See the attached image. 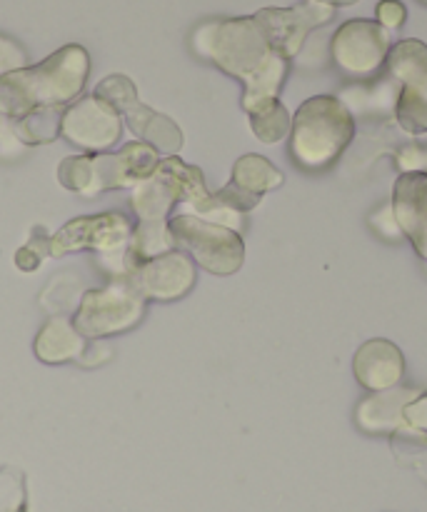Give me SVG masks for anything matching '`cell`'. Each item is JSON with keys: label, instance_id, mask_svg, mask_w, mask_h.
<instances>
[{"label": "cell", "instance_id": "cell-1", "mask_svg": "<svg viewBox=\"0 0 427 512\" xmlns=\"http://www.w3.org/2000/svg\"><path fill=\"white\" fill-rule=\"evenodd\" d=\"M90 73V58L80 45H65L40 65L0 78V113L25 118L38 108H58L78 98Z\"/></svg>", "mask_w": 427, "mask_h": 512}, {"label": "cell", "instance_id": "cell-2", "mask_svg": "<svg viewBox=\"0 0 427 512\" xmlns=\"http://www.w3.org/2000/svg\"><path fill=\"white\" fill-rule=\"evenodd\" d=\"M355 138V118L335 95H313L293 115L290 153L303 168L320 170L343 155Z\"/></svg>", "mask_w": 427, "mask_h": 512}, {"label": "cell", "instance_id": "cell-3", "mask_svg": "<svg viewBox=\"0 0 427 512\" xmlns=\"http://www.w3.org/2000/svg\"><path fill=\"white\" fill-rule=\"evenodd\" d=\"M193 48L200 58L218 65L223 73L243 80V85L253 80L275 55L268 35L253 15L203 23L193 33Z\"/></svg>", "mask_w": 427, "mask_h": 512}, {"label": "cell", "instance_id": "cell-4", "mask_svg": "<svg viewBox=\"0 0 427 512\" xmlns=\"http://www.w3.org/2000/svg\"><path fill=\"white\" fill-rule=\"evenodd\" d=\"M158 150L148 143H128L118 155H73L58 168L60 183L80 195L115 188H138L158 170Z\"/></svg>", "mask_w": 427, "mask_h": 512}, {"label": "cell", "instance_id": "cell-5", "mask_svg": "<svg viewBox=\"0 0 427 512\" xmlns=\"http://www.w3.org/2000/svg\"><path fill=\"white\" fill-rule=\"evenodd\" d=\"M210 195L213 193L205 188V178L200 168L170 155V158L160 160L158 170L135 188L133 210L140 223L170 220L168 215L175 203H183L190 213V210L203 208Z\"/></svg>", "mask_w": 427, "mask_h": 512}, {"label": "cell", "instance_id": "cell-6", "mask_svg": "<svg viewBox=\"0 0 427 512\" xmlns=\"http://www.w3.org/2000/svg\"><path fill=\"white\" fill-rule=\"evenodd\" d=\"M168 228L175 240V248L188 253L193 263L208 273L225 278V275H233L243 268L245 243L235 230L218 223H208V220L195 218L190 213L173 215L168 220Z\"/></svg>", "mask_w": 427, "mask_h": 512}, {"label": "cell", "instance_id": "cell-7", "mask_svg": "<svg viewBox=\"0 0 427 512\" xmlns=\"http://www.w3.org/2000/svg\"><path fill=\"white\" fill-rule=\"evenodd\" d=\"M143 315L145 298L125 278L103 290L85 293L73 325L83 338H105V335L125 333V330L135 328L143 320Z\"/></svg>", "mask_w": 427, "mask_h": 512}, {"label": "cell", "instance_id": "cell-8", "mask_svg": "<svg viewBox=\"0 0 427 512\" xmlns=\"http://www.w3.org/2000/svg\"><path fill=\"white\" fill-rule=\"evenodd\" d=\"M390 75L400 83L398 123L408 133H427V45L423 40H400L388 55Z\"/></svg>", "mask_w": 427, "mask_h": 512}, {"label": "cell", "instance_id": "cell-9", "mask_svg": "<svg viewBox=\"0 0 427 512\" xmlns=\"http://www.w3.org/2000/svg\"><path fill=\"white\" fill-rule=\"evenodd\" d=\"M390 55V30L378 20H348L333 35V60L343 73L368 78L378 73Z\"/></svg>", "mask_w": 427, "mask_h": 512}, {"label": "cell", "instance_id": "cell-10", "mask_svg": "<svg viewBox=\"0 0 427 512\" xmlns=\"http://www.w3.org/2000/svg\"><path fill=\"white\" fill-rule=\"evenodd\" d=\"M333 15V5L305 0V3L293 5V8H263L258 10L253 18L258 20L263 33L268 35L270 48L278 55H283L285 60H290L300 53L305 38H308L315 28L330 23Z\"/></svg>", "mask_w": 427, "mask_h": 512}, {"label": "cell", "instance_id": "cell-11", "mask_svg": "<svg viewBox=\"0 0 427 512\" xmlns=\"http://www.w3.org/2000/svg\"><path fill=\"white\" fill-rule=\"evenodd\" d=\"M130 283L138 288V293L145 300H180L195 288L198 280V268H195L193 258L183 250H170V253L160 255V258L140 263L133 273L128 275Z\"/></svg>", "mask_w": 427, "mask_h": 512}, {"label": "cell", "instance_id": "cell-12", "mask_svg": "<svg viewBox=\"0 0 427 512\" xmlns=\"http://www.w3.org/2000/svg\"><path fill=\"white\" fill-rule=\"evenodd\" d=\"M60 133L73 145L85 150H105L118 143L123 133L118 110L110 108L100 98H83L70 105L63 113V128Z\"/></svg>", "mask_w": 427, "mask_h": 512}, {"label": "cell", "instance_id": "cell-13", "mask_svg": "<svg viewBox=\"0 0 427 512\" xmlns=\"http://www.w3.org/2000/svg\"><path fill=\"white\" fill-rule=\"evenodd\" d=\"M133 225L120 213L90 215V218H75L73 223L65 225L63 230L50 238V253L63 255L70 250L80 248H98V250H118L130 243Z\"/></svg>", "mask_w": 427, "mask_h": 512}, {"label": "cell", "instance_id": "cell-14", "mask_svg": "<svg viewBox=\"0 0 427 512\" xmlns=\"http://www.w3.org/2000/svg\"><path fill=\"white\" fill-rule=\"evenodd\" d=\"M353 373L363 388L373 393L398 388L405 375V355L395 343L385 338H373L360 345L353 360Z\"/></svg>", "mask_w": 427, "mask_h": 512}, {"label": "cell", "instance_id": "cell-15", "mask_svg": "<svg viewBox=\"0 0 427 512\" xmlns=\"http://www.w3.org/2000/svg\"><path fill=\"white\" fill-rule=\"evenodd\" d=\"M395 223L427 260V173H403L393 193Z\"/></svg>", "mask_w": 427, "mask_h": 512}, {"label": "cell", "instance_id": "cell-16", "mask_svg": "<svg viewBox=\"0 0 427 512\" xmlns=\"http://www.w3.org/2000/svg\"><path fill=\"white\" fill-rule=\"evenodd\" d=\"M418 390L393 388L373 395L358 408V425L368 433H393L405 423V408L418 398Z\"/></svg>", "mask_w": 427, "mask_h": 512}, {"label": "cell", "instance_id": "cell-17", "mask_svg": "<svg viewBox=\"0 0 427 512\" xmlns=\"http://www.w3.org/2000/svg\"><path fill=\"white\" fill-rule=\"evenodd\" d=\"M130 130L140 138V143H148L150 148L163 150V153L175 155L183 148V130L168 118V115L158 113V110L148 108L138 100L125 110Z\"/></svg>", "mask_w": 427, "mask_h": 512}, {"label": "cell", "instance_id": "cell-18", "mask_svg": "<svg viewBox=\"0 0 427 512\" xmlns=\"http://www.w3.org/2000/svg\"><path fill=\"white\" fill-rule=\"evenodd\" d=\"M83 353V335L68 320L55 318L45 325L35 340V355L43 363H65Z\"/></svg>", "mask_w": 427, "mask_h": 512}, {"label": "cell", "instance_id": "cell-19", "mask_svg": "<svg viewBox=\"0 0 427 512\" xmlns=\"http://www.w3.org/2000/svg\"><path fill=\"white\" fill-rule=\"evenodd\" d=\"M230 183L243 190V193L263 198L265 193L283 185V173L263 155L248 153L233 165V180Z\"/></svg>", "mask_w": 427, "mask_h": 512}, {"label": "cell", "instance_id": "cell-20", "mask_svg": "<svg viewBox=\"0 0 427 512\" xmlns=\"http://www.w3.org/2000/svg\"><path fill=\"white\" fill-rule=\"evenodd\" d=\"M288 68H290V60H285L283 55L275 53L273 60H270V63L265 65L253 80L245 83V93H243L245 113H253V110L278 100L280 88H283L285 78H288Z\"/></svg>", "mask_w": 427, "mask_h": 512}, {"label": "cell", "instance_id": "cell-21", "mask_svg": "<svg viewBox=\"0 0 427 512\" xmlns=\"http://www.w3.org/2000/svg\"><path fill=\"white\" fill-rule=\"evenodd\" d=\"M248 118L250 128H253L255 138H258L260 143H280V140L288 138L290 130H293V115L288 113V108H285L280 100H273V103L253 110V113H248Z\"/></svg>", "mask_w": 427, "mask_h": 512}, {"label": "cell", "instance_id": "cell-22", "mask_svg": "<svg viewBox=\"0 0 427 512\" xmlns=\"http://www.w3.org/2000/svg\"><path fill=\"white\" fill-rule=\"evenodd\" d=\"M60 128H63V113L58 108H38L18 120L15 133L23 143L38 145L58 138Z\"/></svg>", "mask_w": 427, "mask_h": 512}, {"label": "cell", "instance_id": "cell-23", "mask_svg": "<svg viewBox=\"0 0 427 512\" xmlns=\"http://www.w3.org/2000/svg\"><path fill=\"white\" fill-rule=\"evenodd\" d=\"M95 98L108 103L110 108L118 110V113H125L130 105L138 103V90H135V85L130 83V78H125V75H110L103 83H98Z\"/></svg>", "mask_w": 427, "mask_h": 512}, {"label": "cell", "instance_id": "cell-24", "mask_svg": "<svg viewBox=\"0 0 427 512\" xmlns=\"http://www.w3.org/2000/svg\"><path fill=\"white\" fill-rule=\"evenodd\" d=\"M405 18H408V10H405V5L400 0H383V3H378V23L383 28H400L405 23Z\"/></svg>", "mask_w": 427, "mask_h": 512}, {"label": "cell", "instance_id": "cell-25", "mask_svg": "<svg viewBox=\"0 0 427 512\" xmlns=\"http://www.w3.org/2000/svg\"><path fill=\"white\" fill-rule=\"evenodd\" d=\"M3 475H0V512H20V508H23V488H20L18 480L10 483Z\"/></svg>", "mask_w": 427, "mask_h": 512}, {"label": "cell", "instance_id": "cell-26", "mask_svg": "<svg viewBox=\"0 0 427 512\" xmlns=\"http://www.w3.org/2000/svg\"><path fill=\"white\" fill-rule=\"evenodd\" d=\"M25 63V55L23 50L18 48L15 43H10L8 38H0V78L13 70H20Z\"/></svg>", "mask_w": 427, "mask_h": 512}, {"label": "cell", "instance_id": "cell-27", "mask_svg": "<svg viewBox=\"0 0 427 512\" xmlns=\"http://www.w3.org/2000/svg\"><path fill=\"white\" fill-rule=\"evenodd\" d=\"M405 423L427 435V393L418 395V398L405 408Z\"/></svg>", "mask_w": 427, "mask_h": 512}, {"label": "cell", "instance_id": "cell-28", "mask_svg": "<svg viewBox=\"0 0 427 512\" xmlns=\"http://www.w3.org/2000/svg\"><path fill=\"white\" fill-rule=\"evenodd\" d=\"M398 163L405 173H427V150L405 148L403 153H400Z\"/></svg>", "mask_w": 427, "mask_h": 512}, {"label": "cell", "instance_id": "cell-29", "mask_svg": "<svg viewBox=\"0 0 427 512\" xmlns=\"http://www.w3.org/2000/svg\"><path fill=\"white\" fill-rule=\"evenodd\" d=\"M15 263H18V268H23V270H35L40 263H43V250H38V245L30 243L28 248L18 250V255H15Z\"/></svg>", "mask_w": 427, "mask_h": 512}, {"label": "cell", "instance_id": "cell-30", "mask_svg": "<svg viewBox=\"0 0 427 512\" xmlns=\"http://www.w3.org/2000/svg\"><path fill=\"white\" fill-rule=\"evenodd\" d=\"M315 3L333 5V8H338V5H353V3H358V0H315Z\"/></svg>", "mask_w": 427, "mask_h": 512}, {"label": "cell", "instance_id": "cell-31", "mask_svg": "<svg viewBox=\"0 0 427 512\" xmlns=\"http://www.w3.org/2000/svg\"><path fill=\"white\" fill-rule=\"evenodd\" d=\"M0 128H3V113H0Z\"/></svg>", "mask_w": 427, "mask_h": 512}, {"label": "cell", "instance_id": "cell-32", "mask_svg": "<svg viewBox=\"0 0 427 512\" xmlns=\"http://www.w3.org/2000/svg\"><path fill=\"white\" fill-rule=\"evenodd\" d=\"M425 3H427V0H425Z\"/></svg>", "mask_w": 427, "mask_h": 512}]
</instances>
